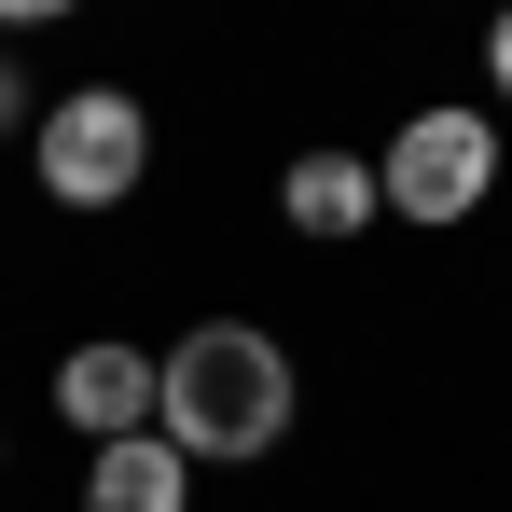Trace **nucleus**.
Listing matches in <instances>:
<instances>
[{
    "instance_id": "1",
    "label": "nucleus",
    "mask_w": 512,
    "mask_h": 512,
    "mask_svg": "<svg viewBox=\"0 0 512 512\" xmlns=\"http://www.w3.org/2000/svg\"><path fill=\"white\" fill-rule=\"evenodd\" d=\"M305 416V374L263 319H194L180 346H153V429H167L194 471H250L277 457Z\"/></svg>"
},
{
    "instance_id": "2",
    "label": "nucleus",
    "mask_w": 512,
    "mask_h": 512,
    "mask_svg": "<svg viewBox=\"0 0 512 512\" xmlns=\"http://www.w3.org/2000/svg\"><path fill=\"white\" fill-rule=\"evenodd\" d=\"M499 167H512L499 111L429 97V111H402V125H388V153H374V208H388V222H416V236H457V222L499 194Z\"/></svg>"
},
{
    "instance_id": "3",
    "label": "nucleus",
    "mask_w": 512,
    "mask_h": 512,
    "mask_svg": "<svg viewBox=\"0 0 512 512\" xmlns=\"http://www.w3.org/2000/svg\"><path fill=\"white\" fill-rule=\"evenodd\" d=\"M28 180L56 208H125L153 180V97L139 84H70L28 111Z\"/></svg>"
},
{
    "instance_id": "4",
    "label": "nucleus",
    "mask_w": 512,
    "mask_h": 512,
    "mask_svg": "<svg viewBox=\"0 0 512 512\" xmlns=\"http://www.w3.org/2000/svg\"><path fill=\"white\" fill-rule=\"evenodd\" d=\"M56 416L84 429V443H125V429H153V346L84 333L70 360H56Z\"/></svg>"
},
{
    "instance_id": "5",
    "label": "nucleus",
    "mask_w": 512,
    "mask_h": 512,
    "mask_svg": "<svg viewBox=\"0 0 512 512\" xmlns=\"http://www.w3.org/2000/svg\"><path fill=\"white\" fill-rule=\"evenodd\" d=\"M277 222L305 236V250H360L388 208H374V153H291L277 167Z\"/></svg>"
},
{
    "instance_id": "6",
    "label": "nucleus",
    "mask_w": 512,
    "mask_h": 512,
    "mask_svg": "<svg viewBox=\"0 0 512 512\" xmlns=\"http://www.w3.org/2000/svg\"><path fill=\"white\" fill-rule=\"evenodd\" d=\"M84 512H194V457L167 429H125V443L84 457Z\"/></svg>"
},
{
    "instance_id": "7",
    "label": "nucleus",
    "mask_w": 512,
    "mask_h": 512,
    "mask_svg": "<svg viewBox=\"0 0 512 512\" xmlns=\"http://www.w3.org/2000/svg\"><path fill=\"white\" fill-rule=\"evenodd\" d=\"M485 97H499V111H512V0H499V14H485Z\"/></svg>"
},
{
    "instance_id": "8",
    "label": "nucleus",
    "mask_w": 512,
    "mask_h": 512,
    "mask_svg": "<svg viewBox=\"0 0 512 512\" xmlns=\"http://www.w3.org/2000/svg\"><path fill=\"white\" fill-rule=\"evenodd\" d=\"M0 139H28V70H14V42H0Z\"/></svg>"
},
{
    "instance_id": "9",
    "label": "nucleus",
    "mask_w": 512,
    "mask_h": 512,
    "mask_svg": "<svg viewBox=\"0 0 512 512\" xmlns=\"http://www.w3.org/2000/svg\"><path fill=\"white\" fill-rule=\"evenodd\" d=\"M56 14H84V0H0V28H56Z\"/></svg>"
}]
</instances>
